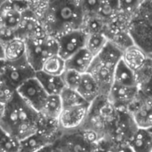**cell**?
<instances>
[{
  "mask_svg": "<svg viewBox=\"0 0 152 152\" xmlns=\"http://www.w3.org/2000/svg\"><path fill=\"white\" fill-rule=\"evenodd\" d=\"M29 8L45 32L54 38L73 30L82 29L86 18L82 1H29Z\"/></svg>",
  "mask_w": 152,
  "mask_h": 152,
  "instance_id": "6da1fadb",
  "label": "cell"
},
{
  "mask_svg": "<svg viewBox=\"0 0 152 152\" xmlns=\"http://www.w3.org/2000/svg\"><path fill=\"white\" fill-rule=\"evenodd\" d=\"M39 119V113L15 93L5 105L0 126L10 136L21 142L38 131Z\"/></svg>",
  "mask_w": 152,
  "mask_h": 152,
  "instance_id": "7a4b0ae2",
  "label": "cell"
},
{
  "mask_svg": "<svg viewBox=\"0 0 152 152\" xmlns=\"http://www.w3.org/2000/svg\"><path fill=\"white\" fill-rule=\"evenodd\" d=\"M117 118L118 110L108 96L101 95L90 105L88 114L80 129L96 133L104 142L112 147L115 144Z\"/></svg>",
  "mask_w": 152,
  "mask_h": 152,
  "instance_id": "3957f363",
  "label": "cell"
},
{
  "mask_svg": "<svg viewBox=\"0 0 152 152\" xmlns=\"http://www.w3.org/2000/svg\"><path fill=\"white\" fill-rule=\"evenodd\" d=\"M134 43L148 56L152 54V0L141 1L129 23Z\"/></svg>",
  "mask_w": 152,
  "mask_h": 152,
  "instance_id": "277c9868",
  "label": "cell"
},
{
  "mask_svg": "<svg viewBox=\"0 0 152 152\" xmlns=\"http://www.w3.org/2000/svg\"><path fill=\"white\" fill-rule=\"evenodd\" d=\"M25 43L27 61L36 72L41 70L44 62L49 57L58 54L56 39L49 35Z\"/></svg>",
  "mask_w": 152,
  "mask_h": 152,
  "instance_id": "5b68a950",
  "label": "cell"
},
{
  "mask_svg": "<svg viewBox=\"0 0 152 152\" xmlns=\"http://www.w3.org/2000/svg\"><path fill=\"white\" fill-rule=\"evenodd\" d=\"M35 77L36 71L25 59L14 63H7L4 72L0 77V82L16 92L21 85Z\"/></svg>",
  "mask_w": 152,
  "mask_h": 152,
  "instance_id": "8992f818",
  "label": "cell"
},
{
  "mask_svg": "<svg viewBox=\"0 0 152 152\" xmlns=\"http://www.w3.org/2000/svg\"><path fill=\"white\" fill-rule=\"evenodd\" d=\"M53 148L61 152H91L96 146L93 145L79 130L61 131L53 143Z\"/></svg>",
  "mask_w": 152,
  "mask_h": 152,
  "instance_id": "52a82bcc",
  "label": "cell"
},
{
  "mask_svg": "<svg viewBox=\"0 0 152 152\" xmlns=\"http://www.w3.org/2000/svg\"><path fill=\"white\" fill-rule=\"evenodd\" d=\"M58 45V54L67 61L86 47L87 34L83 29L73 30L55 38Z\"/></svg>",
  "mask_w": 152,
  "mask_h": 152,
  "instance_id": "ba28073f",
  "label": "cell"
},
{
  "mask_svg": "<svg viewBox=\"0 0 152 152\" xmlns=\"http://www.w3.org/2000/svg\"><path fill=\"white\" fill-rule=\"evenodd\" d=\"M16 93L28 105L38 113L48 97V94L45 93L36 77L21 85L16 90Z\"/></svg>",
  "mask_w": 152,
  "mask_h": 152,
  "instance_id": "9c48e42d",
  "label": "cell"
},
{
  "mask_svg": "<svg viewBox=\"0 0 152 152\" xmlns=\"http://www.w3.org/2000/svg\"><path fill=\"white\" fill-rule=\"evenodd\" d=\"M16 37L28 42L36 38H39L48 35L41 22L33 12V11L28 8L23 12L22 20L20 24L15 29Z\"/></svg>",
  "mask_w": 152,
  "mask_h": 152,
  "instance_id": "30bf717a",
  "label": "cell"
},
{
  "mask_svg": "<svg viewBox=\"0 0 152 152\" xmlns=\"http://www.w3.org/2000/svg\"><path fill=\"white\" fill-rule=\"evenodd\" d=\"M90 104L62 108L58 119V126L62 132L74 131L81 127L88 114Z\"/></svg>",
  "mask_w": 152,
  "mask_h": 152,
  "instance_id": "8fae6325",
  "label": "cell"
},
{
  "mask_svg": "<svg viewBox=\"0 0 152 152\" xmlns=\"http://www.w3.org/2000/svg\"><path fill=\"white\" fill-rule=\"evenodd\" d=\"M115 69L116 67L103 62L97 57L94 59L87 73L90 74L97 83L102 95L108 96L110 94V91L113 86Z\"/></svg>",
  "mask_w": 152,
  "mask_h": 152,
  "instance_id": "7c38bea8",
  "label": "cell"
},
{
  "mask_svg": "<svg viewBox=\"0 0 152 152\" xmlns=\"http://www.w3.org/2000/svg\"><path fill=\"white\" fill-rule=\"evenodd\" d=\"M128 111L140 129H152V99L139 94L137 99L130 106Z\"/></svg>",
  "mask_w": 152,
  "mask_h": 152,
  "instance_id": "4fadbf2b",
  "label": "cell"
},
{
  "mask_svg": "<svg viewBox=\"0 0 152 152\" xmlns=\"http://www.w3.org/2000/svg\"><path fill=\"white\" fill-rule=\"evenodd\" d=\"M140 128L128 110H118L115 128V144H128Z\"/></svg>",
  "mask_w": 152,
  "mask_h": 152,
  "instance_id": "5bb4252c",
  "label": "cell"
},
{
  "mask_svg": "<svg viewBox=\"0 0 152 152\" xmlns=\"http://www.w3.org/2000/svg\"><path fill=\"white\" fill-rule=\"evenodd\" d=\"M139 95L138 87H128L113 85L108 98L117 110H128Z\"/></svg>",
  "mask_w": 152,
  "mask_h": 152,
  "instance_id": "9a60e30c",
  "label": "cell"
},
{
  "mask_svg": "<svg viewBox=\"0 0 152 152\" xmlns=\"http://www.w3.org/2000/svg\"><path fill=\"white\" fill-rule=\"evenodd\" d=\"M60 134H54L37 131L36 134L20 142V152H35L47 145L53 144Z\"/></svg>",
  "mask_w": 152,
  "mask_h": 152,
  "instance_id": "2e32d148",
  "label": "cell"
},
{
  "mask_svg": "<svg viewBox=\"0 0 152 152\" xmlns=\"http://www.w3.org/2000/svg\"><path fill=\"white\" fill-rule=\"evenodd\" d=\"M148 59L149 56L135 44L130 45L123 51L122 61L134 72L142 68Z\"/></svg>",
  "mask_w": 152,
  "mask_h": 152,
  "instance_id": "e0dca14e",
  "label": "cell"
},
{
  "mask_svg": "<svg viewBox=\"0 0 152 152\" xmlns=\"http://www.w3.org/2000/svg\"><path fill=\"white\" fill-rule=\"evenodd\" d=\"M94 57L86 49L80 50L66 61V69L77 71L80 74L87 73Z\"/></svg>",
  "mask_w": 152,
  "mask_h": 152,
  "instance_id": "ac0fdd59",
  "label": "cell"
},
{
  "mask_svg": "<svg viewBox=\"0 0 152 152\" xmlns=\"http://www.w3.org/2000/svg\"><path fill=\"white\" fill-rule=\"evenodd\" d=\"M77 92L90 105L99 96L102 95L101 90H100L97 83L92 77V76L88 73L83 74L80 85H79Z\"/></svg>",
  "mask_w": 152,
  "mask_h": 152,
  "instance_id": "d6986e66",
  "label": "cell"
},
{
  "mask_svg": "<svg viewBox=\"0 0 152 152\" xmlns=\"http://www.w3.org/2000/svg\"><path fill=\"white\" fill-rule=\"evenodd\" d=\"M36 78L48 95H60L65 88L61 77L52 76L43 71L36 72Z\"/></svg>",
  "mask_w": 152,
  "mask_h": 152,
  "instance_id": "ffe728a7",
  "label": "cell"
},
{
  "mask_svg": "<svg viewBox=\"0 0 152 152\" xmlns=\"http://www.w3.org/2000/svg\"><path fill=\"white\" fill-rule=\"evenodd\" d=\"M27 59L26 43L15 37L4 44V60L7 63H14Z\"/></svg>",
  "mask_w": 152,
  "mask_h": 152,
  "instance_id": "44dd1931",
  "label": "cell"
},
{
  "mask_svg": "<svg viewBox=\"0 0 152 152\" xmlns=\"http://www.w3.org/2000/svg\"><path fill=\"white\" fill-rule=\"evenodd\" d=\"M62 110V103L60 95H48L39 115L51 122H58Z\"/></svg>",
  "mask_w": 152,
  "mask_h": 152,
  "instance_id": "7402d4cb",
  "label": "cell"
},
{
  "mask_svg": "<svg viewBox=\"0 0 152 152\" xmlns=\"http://www.w3.org/2000/svg\"><path fill=\"white\" fill-rule=\"evenodd\" d=\"M113 85L120 86L137 87L134 72L130 68H128L123 61H121L116 67Z\"/></svg>",
  "mask_w": 152,
  "mask_h": 152,
  "instance_id": "603a6c76",
  "label": "cell"
},
{
  "mask_svg": "<svg viewBox=\"0 0 152 152\" xmlns=\"http://www.w3.org/2000/svg\"><path fill=\"white\" fill-rule=\"evenodd\" d=\"M1 11L4 26L16 29L21 22L23 12L13 7L11 1H3L1 4Z\"/></svg>",
  "mask_w": 152,
  "mask_h": 152,
  "instance_id": "cb8c5ba5",
  "label": "cell"
},
{
  "mask_svg": "<svg viewBox=\"0 0 152 152\" xmlns=\"http://www.w3.org/2000/svg\"><path fill=\"white\" fill-rule=\"evenodd\" d=\"M128 144L134 152H152V133L151 130L139 129Z\"/></svg>",
  "mask_w": 152,
  "mask_h": 152,
  "instance_id": "d4e9b609",
  "label": "cell"
},
{
  "mask_svg": "<svg viewBox=\"0 0 152 152\" xmlns=\"http://www.w3.org/2000/svg\"><path fill=\"white\" fill-rule=\"evenodd\" d=\"M98 59L113 67H117L122 61L123 51L112 42L109 41L102 52L96 56Z\"/></svg>",
  "mask_w": 152,
  "mask_h": 152,
  "instance_id": "484cf974",
  "label": "cell"
},
{
  "mask_svg": "<svg viewBox=\"0 0 152 152\" xmlns=\"http://www.w3.org/2000/svg\"><path fill=\"white\" fill-rule=\"evenodd\" d=\"M66 70V61H64L59 54H54L49 57L43 64L40 71L45 74L61 77Z\"/></svg>",
  "mask_w": 152,
  "mask_h": 152,
  "instance_id": "4316f807",
  "label": "cell"
},
{
  "mask_svg": "<svg viewBox=\"0 0 152 152\" xmlns=\"http://www.w3.org/2000/svg\"><path fill=\"white\" fill-rule=\"evenodd\" d=\"M106 24L107 22L97 15L94 14L86 15L82 29L87 34V36L93 34H100V33L104 34Z\"/></svg>",
  "mask_w": 152,
  "mask_h": 152,
  "instance_id": "83f0119b",
  "label": "cell"
},
{
  "mask_svg": "<svg viewBox=\"0 0 152 152\" xmlns=\"http://www.w3.org/2000/svg\"><path fill=\"white\" fill-rule=\"evenodd\" d=\"M108 42V37L102 33L88 35L85 48L95 58L105 47Z\"/></svg>",
  "mask_w": 152,
  "mask_h": 152,
  "instance_id": "f1b7e54d",
  "label": "cell"
},
{
  "mask_svg": "<svg viewBox=\"0 0 152 152\" xmlns=\"http://www.w3.org/2000/svg\"><path fill=\"white\" fill-rule=\"evenodd\" d=\"M60 97H61V100L62 108L77 106V105H82V104L88 103L80 96V94L77 91L71 90V89H69V88H66V87L63 89V91L60 94Z\"/></svg>",
  "mask_w": 152,
  "mask_h": 152,
  "instance_id": "f546056e",
  "label": "cell"
},
{
  "mask_svg": "<svg viewBox=\"0 0 152 152\" xmlns=\"http://www.w3.org/2000/svg\"><path fill=\"white\" fill-rule=\"evenodd\" d=\"M82 76L83 74H80L77 71L66 69L65 72L61 75V78L66 88L77 91L80 85Z\"/></svg>",
  "mask_w": 152,
  "mask_h": 152,
  "instance_id": "4dcf8cb0",
  "label": "cell"
},
{
  "mask_svg": "<svg viewBox=\"0 0 152 152\" xmlns=\"http://www.w3.org/2000/svg\"><path fill=\"white\" fill-rule=\"evenodd\" d=\"M137 87L143 86L146 82H148L152 77V59L149 57L147 61L143 64L142 68H140L137 71L134 72Z\"/></svg>",
  "mask_w": 152,
  "mask_h": 152,
  "instance_id": "1f68e13d",
  "label": "cell"
},
{
  "mask_svg": "<svg viewBox=\"0 0 152 152\" xmlns=\"http://www.w3.org/2000/svg\"><path fill=\"white\" fill-rule=\"evenodd\" d=\"M0 152H20V142L9 135L0 144Z\"/></svg>",
  "mask_w": 152,
  "mask_h": 152,
  "instance_id": "d6a6232c",
  "label": "cell"
},
{
  "mask_svg": "<svg viewBox=\"0 0 152 152\" xmlns=\"http://www.w3.org/2000/svg\"><path fill=\"white\" fill-rule=\"evenodd\" d=\"M16 92L6 86L4 84L0 82V104L6 105L13 97Z\"/></svg>",
  "mask_w": 152,
  "mask_h": 152,
  "instance_id": "836d02e7",
  "label": "cell"
},
{
  "mask_svg": "<svg viewBox=\"0 0 152 152\" xmlns=\"http://www.w3.org/2000/svg\"><path fill=\"white\" fill-rule=\"evenodd\" d=\"M16 37L15 35V29L8 28V27H2L0 28V42L2 44H6L7 42L12 40Z\"/></svg>",
  "mask_w": 152,
  "mask_h": 152,
  "instance_id": "e575fe53",
  "label": "cell"
},
{
  "mask_svg": "<svg viewBox=\"0 0 152 152\" xmlns=\"http://www.w3.org/2000/svg\"><path fill=\"white\" fill-rule=\"evenodd\" d=\"M138 90H139V94L141 95L152 99V77L148 82H146L143 86H140L138 88Z\"/></svg>",
  "mask_w": 152,
  "mask_h": 152,
  "instance_id": "d590c367",
  "label": "cell"
},
{
  "mask_svg": "<svg viewBox=\"0 0 152 152\" xmlns=\"http://www.w3.org/2000/svg\"><path fill=\"white\" fill-rule=\"evenodd\" d=\"M110 152H134L129 144L126 143H116L110 148Z\"/></svg>",
  "mask_w": 152,
  "mask_h": 152,
  "instance_id": "8d00e7d4",
  "label": "cell"
},
{
  "mask_svg": "<svg viewBox=\"0 0 152 152\" xmlns=\"http://www.w3.org/2000/svg\"><path fill=\"white\" fill-rule=\"evenodd\" d=\"M91 152H110V146L106 142H102L100 145L94 148Z\"/></svg>",
  "mask_w": 152,
  "mask_h": 152,
  "instance_id": "74e56055",
  "label": "cell"
},
{
  "mask_svg": "<svg viewBox=\"0 0 152 152\" xmlns=\"http://www.w3.org/2000/svg\"><path fill=\"white\" fill-rule=\"evenodd\" d=\"M9 136V134L4 131V129L0 126V144L1 143H3L6 139H7V137Z\"/></svg>",
  "mask_w": 152,
  "mask_h": 152,
  "instance_id": "f35d334b",
  "label": "cell"
},
{
  "mask_svg": "<svg viewBox=\"0 0 152 152\" xmlns=\"http://www.w3.org/2000/svg\"><path fill=\"white\" fill-rule=\"evenodd\" d=\"M54 151V149H53V144H51V145H47L38 151L35 152H53Z\"/></svg>",
  "mask_w": 152,
  "mask_h": 152,
  "instance_id": "ab89813d",
  "label": "cell"
},
{
  "mask_svg": "<svg viewBox=\"0 0 152 152\" xmlns=\"http://www.w3.org/2000/svg\"><path fill=\"white\" fill-rule=\"evenodd\" d=\"M6 65H7V63H6L5 61H4V60L0 61V77H1V76L3 75V73L4 72L5 68H6Z\"/></svg>",
  "mask_w": 152,
  "mask_h": 152,
  "instance_id": "60d3db41",
  "label": "cell"
},
{
  "mask_svg": "<svg viewBox=\"0 0 152 152\" xmlns=\"http://www.w3.org/2000/svg\"><path fill=\"white\" fill-rule=\"evenodd\" d=\"M4 60V45L0 42V61Z\"/></svg>",
  "mask_w": 152,
  "mask_h": 152,
  "instance_id": "b9f144b4",
  "label": "cell"
},
{
  "mask_svg": "<svg viewBox=\"0 0 152 152\" xmlns=\"http://www.w3.org/2000/svg\"><path fill=\"white\" fill-rule=\"evenodd\" d=\"M4 109H5V106H4V105L0 104V121L2 120V118H3V117H4Z\"/></svg>",
  "mask_w": 152,
  "mask_h": 152,
  "instance_id": "7bdbcfd3",
  "label": "cell"
},
{
  "mask_svg": "<svg viewBox=\"0 0 152 152\" xmlns=\"http://www.w3.org/2000/svg\"><path fill=\"white\" fill-rule=\"evenodd\" d=\"M1 4H0V28L2 27H4V20H3V15H2V11H1Z\"/></svg>",
  "mask_w": 152,
  "mask_h": 152,
  "instance_id": "ee69618b",
  "label": "cell"
},
{
  "mask_svg": "<svg viewBox=\"0 0 152 152\" xmlns=\"http://www.w3.org/2000/svg\"><path fill=\"white\" fill-rule=\"evenodd\" d=\"M54 149V148H53ZM53 152H61V151H58V150H56V149H54V151Z\"/></svg>",
  "mask_w": 152,
  "mask_h": 152,
  "instance_id": "f6af8a7d",
  "label": "cell"
},
{
  "mask_svg": "<svg viewBox=\"0 0 152 152\" xmlns=\"http://www.w3.org/2000/svg\"><path fill=\"white\" fill-rule=\"evenodd\" d=\"M149 57H151V59H152V54H151V55H150Z\"/></svg>",
  "mask_w": 152,
  "mask_h": 152,
  "instance_id": "bcb514c9",
  "label": "cell"
},
{
  "mask_svg": "<svg viewBox=\"0 0 152 152\" xmlns=\"http://www.w3.org/2000/svg\"><path fill=\"white\" fill-rule=\"evenodd\" d=\"M2 3H3V1H0V4H1Z\"/></svg>",
  "mask_w": 152,
  "mask_h": 152,
  "instance_id": "7dc6e473",
  "label": "cell"
},
{
  "mask_svg": "<svg viewBox=\"0 0 152 152\" xmlns=\"http://www.w3.org/2000/svg\"><path fill=\"white\" fill-rule=\"evenodd\" d=\"M151 133H152V129H151Z\"/></svg>",
  "mask_w": 152,
  "mask_h": 152,
  "instance_id": "c3c4849f",
  "label": "cell"
}]
</instances>
